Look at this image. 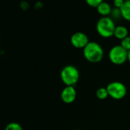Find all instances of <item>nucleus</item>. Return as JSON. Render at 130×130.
Wrapping results in <instances>:
<instances>
[{
    "label": "nucleus",
    "instance_id": "nucleus-1",
    "mask_svg": "<svg viewBox=\"0 0 130 130\" xmlns=\"http://www.w3.org/2000/svg\"><path fill=\"white\" fill-rule=\"evenodd\" d=\"M84 58L90 63H99L104 56V51L102 46L96 41H90L83 49Z\"/></svg>",
    "mask_w": 130,
    "mask_h": 130
},
{
    "label": "nucleus",
    "instance_id": "nucleus-2",
    "mask_svg": "<svg viewBox=\"0 0 130 130\" xmlns=\"http://www.w3.org/2000/svg\"><path fill=\"white\" fill-rule=\"evenodd\" d=\"M116 25L112 18L108 16L101 17L96 22V28L97 33L103 38H111L114 35Z\"/></svg>",
    "mask_w": 130,
    "mask_h": 130
},
{
    "label": "nucleus",
    "instance_id": "nucleus-3",
    "mask_svg": "<svg viewBox=\"0 0 130 130\" xmlns=\"http://www.w3.org/2000/svg\"><path fill=\"white\" fill-rule=\"evenodd\" d=\"M60 77L62 82L66 86L74 87L80 79V72L74 65H67L62 68Z\"/></svg>",
    "mask_w": 130,
    "mask_h": 130
},
{
    "label": "nucleus",
    "instance_id": "nucleus-4",
    "mask_svg": "<svg viewBox=\"0 0 130 130\" xmlns=\"http://www.w3.org/2000/svg\"><path fill=\"white\" fill-rule=\"evenodd\" d=\"M108 57L109 61L115 65H122L128 60V51L120 44L115 45L110 48Z\"/></svg>",
    "mask_w": 130,
    "mask_h": 130
},
{
    "label": "nucleus",
    "instance_id": "nucleus-5",
    "mask_svg": "<svg viewBox=\"0 0 130 130\" xmlns=\"http://www.w3.org/2000/svg\"><path fill=\"white\" fill-rule=\"evenodd\" d=\"M106 90L109 93V96L116 100L123 99L126 93L127 89L125 84L119 81H112L106 86Z\"/></svg>",
    "mask_w": 130,
    "mask_h": 130
},
{
    "label": "nucleus",
    "instance_id": "nucleus-6",
    "mask_svg": "<svg viewBox=\"0 0 130 130\" xmlns=\"http://www.w3.org/2000/svg\"><path fill=\"white\" fill-rule=\"evenodd\" d=\"M90 42L88 36L81 31L76 32L71 37V43L73 47L79 49H84Z\"/></svg>",
    "mask_w": 130,
    "mask_h": 130
},
{
    "label": "nucleus",
    "instance_id": "nucleus-7",
    "mask_svg": "<svg viewBox=\"0 0 130 130\" xmlns=\"http://www.w3.org/2000/svg\"><path fill=\"white\" fill-rule=\"evenodd\" d=\"M77 97V91L74 86H66L61 93L60 98L64 103L70 104L75 101Z\"/></svg>",
    "mask_w": 130,
    "mask_h": 130
},
{
    "label": "nucleus",
    "instance_id": "nucleus-8",
    "mask_svg": "<svg viewBox=\"0 0 130 130\" xmlns=\"http://www.w3.org/2000/svg\"><path fill=\"white\" fill-rule=\"evenodd\" d=\"M112 7H111V6L108 3H106V2H103L102 3H100L97 7H96V11H97V12L100 14V15H101L103 17H104V16H107V15H109V14H111V12H112Z\"/></svg>",
    "mask_w": 130,
    "mask_h": 130
},
{
    "label": "nucleus",
    "instance_id": "nucleus-9",
    "mask_svg": "<svg viewBox=\"0 0 130 130\" xmlns=\"http://www.w3.org/2000/svg\"><path fill=\"white\" fill-rule=\"evenodd\" d=\"M113 36L116 38L122 41V39H124L125 38L128 36V31L126 27H125L123 25H118L115 28Z\"/></svg>",
    "mask_w": 130,
    "mask_h": 130
},
{
    "label": "nucleus",
    "instance_id": "nucleus-10",
    "mask_svg": "<svg viewBox=\"0 0 130 130\" xmlns=\"http://www.w3.org/2000/svg\"><path fill=\"white\" fill-rule=\"evenodd\" d=\"M122 17L126 21L130 22V1H125L120 9Z\"/></svg>",
    "mask_w": 130,
    "mask_h": 130
},
{
    "label": "nucleus",
    "instance_id": "nucleus-11",
    "mask_svg": "<svg viewBox=\"0 0 130 130\" xmlns=\"http://www.w3.org/2000/svg\"><path fill=\"white\" fill-rule=\"evenodd\" d=\"M96 97L100 100H104L109 96L108 91L106 90V87H100L99 88L96 92Z\"/></svg>",
    "mask_w": 130,
    "mask_h": 130
},
{
    "label": "nucleus",
    "instance_id": "nucleus-12",
    "mask_svg": "<svg viewBox=\"0 0 130 130\" xmlns=\"http://www.w3.org/2000/svg\"><path fill=\"white\" fill-rule=\"evenodd\" d=\"M5 130H23V128L18 122H10L6 125Z\"/></svg>",
    "mask_w": 130,
    "mask_h": 130
},
{
    "label": "nucleus",
    "instance_id": "nucleus-13",
    "mask_svg": "<svg viewBox=\"0 0 130 130\" xmlns=\"http://www.w3.org/2000/svg\"><path fill=\"white\" fill-rule=\"evenodd\" d=\"M120 45L123 48H125L126 51H129L130 50V36H127L126 38L122 39L121 41Z\"/></svg>",
    "mask_w": 130,
    "mask_h": 130
},
{
    "label": "nucleus",
    "instance_id": "nucleus-14",
    "mask_svg": "<svg viewBox=\"0 0 130 130\" xmlns=\"http://www.w3.org/2000/svg\"><path fill=\"white\" fill-rule=\"evenodd\" d=\"M103 2V0H86V3L91 7L96 8L100 3Z\"/></svg>",
    "mask_w": 130,
    "mask_h": 130
},
{
    "label": "nucleus",
    "instance_id": "nucleus-15",
    "mask_svg": "<svg viewBox=\"0 0 130 130\" xmlns=\"http://www.w3.org/2000/svg\"><path fill=\"white\" fill-rule=\"evenodd\" d=\"M125 1L124 0H113V6L116 9H121L122 5L124 4Z\"/></svg>",
    "mask_w": 130,
    "mask_h": 130
},
{
    "label": "nucleus",
    "instance_id": "nucleus-16",
    "mask_svg": "<svg viewBox=\"0 0 130 130\" xmlns=\"http://www.w3.org/2000/svg\"><path fill=\"white\" fill-rule=\"evenodd\" d=\"M128 61L130 63V50L128 51Z\"/></svg>",
    "mask_w": 130,
    "mask_h": 130
},
{
    "label": "nucleus",
    "instance_id": "nucleus-17",
    "mask_svg": "<svg viewBox=\"0 0 130 130\" xmlns=\"http://www.w3.org/2000/svg\"><path fill=\"white\" fill-rule=\"evenodd\" d=\"M124 1H130V0H124Z\"/></svg>",
    "mask_w": 130,
    "mask_h": 130
},
{
    "label": "nucleus",
    "instance_id": "nucleus-18",
    "mask_svg": "<svg viewBox=\"0 0 130 130\" xmlns=\"http://www.w3.org/2000/svg\"><path fill=\"white\" fill-rule=\"evenodd\" d=\"M74 130H80V129H74Z\"/></svg>",
    "mask_w": 130,
    "mask_h": 130
}]
</instances>
